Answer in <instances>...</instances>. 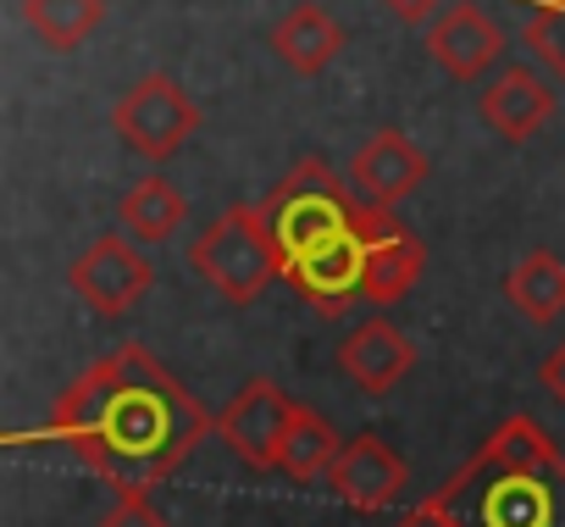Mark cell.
<instances>
[{
  "label": "cell",
  "mask_w": 565,
  "mask_h": 527,
  "mask_svg": "<svg viewBox=\"0 0 565 527\" xmlns=\"http://www.w3.org/2000/svg\"><path fill=\"white\" fill-rule=\"evenodd\" d=\"M361 250H366V301L372 306H399L427 273V250L394 217V205H361Z\"/></svg>",
  "instance_id": "cell-8"
},
{
  "label": "cell",
  "mask_w": 565,
  "mask_h": 527,
  "mask_svg": "<svg viewBox=\"0 0 565 527\" xmlns=\"http://www.w3.org/2000/svg\"><path fill=\"white\" fill-rule=\"evenodd\" d=\"M111 128H117V139H122L134 156L167 161V156H178V150L200 134V106H194V95H189L172 73H145V78H134V84L117 95Z\"/></svg>",
  "instance_id": "cell-5"
},
{
  "label": "cell",
  "mask_w": 565,
  "mask_h": 527,
  "mask_svg": "<svg viewBox=\"0 0 565 527\" xmlns=\"http://www.w3.org/2000/svg\"><path fill=\"white\" fill-rule=\"evenodd\" d=\"M23 23L45 51H78L106 23V0H23Z\"/></svg>",
  "instance_id": "cell-19"
},
{
  "label": "cell",
  "mask_w": 565,
  "mask_h": 527,
  "mask_svg": "<svg viewBox=\"0 0 565 527\" xmlns=\"http://www.w3.org/2000/svg\"><path fill=\"white\" fill-rule=\"evenodd\" d=\"M45 433L111 488H156L216 433V417L145 345H117L62 389Z\"/></svg>",
  "instance_id": "cell-1"
},
{
  "label": "cell",
  "mask_w": 565,
  "mask_h": 527,
  "mask_svg": "<svg viewBox=\"0 0 565 527\" xmlns=\"http://www.w3.org/2000/svg\"><path fill=\"white\" fill-rule=\"evenodd\" d=\"M433 499L455 527H565V455L532 417H504Z\"/></svg>",
  "instance_id": "cell-2"
},
{
  "label": "cell",
  "mask_w": 565,
  "mask_h": 527,
  "mask_svg": "<svg viewBox=\"0 0 565 527\" xmlns=\"http://www.w3.org/2000/svg\"><path fill=\"white\" fill-rule=\"evenodd\" d=\"M295 405L271 378H249L216 417V433L233 444V455L255 472H277V450H282V433L295 422Z\"/></svg>",
  "instance_id": "cell-7"
},
{
  "label": "cell",
  "mask_w": 565,
  "mask_h": 527,
  "mask_svg": "<svg viewBox=\"0 0 565 527\" xmlns=\"http://www.w3.org/2000/svg\"><path fill=\"white\" fill-rule=\"evenodd\" d=\"M526 45L565 84V0H537V7L526 12Z\"/></svg>",
  "instance_id": "cell-20"
},
{
  "label": "cell",
  "mask_w": 565,
  "mask_h": 527,
  "mask_svg": "<svg viewBox=\"0 0 565 527\" xmlns=\"http://www.w3.org/2000/svg\"><path fill=\"white\" fill-rule=\"evenodd\" d=\"M504 301L537 328L559 323L565 317V255L559 250H526L504 273Z\"/></svg>",
  "instance_id": "cell-16"
},
{
  "label": "cell",
  "mask_w": 565,
  "mask_h": 527,
  "mask_svg": "<svg viewBox=\"0 0 565 527\" xmlns=\"http://www.w3.org/2000/svg\"><path fill=\"white\" fill-rule=\"evenodd\" d=\"M559 95L543 73L532 67H504L482 95H477V117L504 139V145H526L532 134H543V123L554 117Z\"/></svg>",
  "instance_id": "cell-13"
},
{
  "label": "cell",
  "mask_w": 565,
  "mask_h": 527,
  "mask_svg": "<svg viewBox=\"0 0 565 527\" xmlns=\"http://www.w3.org/2000/svg\"><path fill=\"white\" fill-rule=\"evenodd\" d=\"M189 267L227 301V306H255L271 278H282V255L266 233L260 205H227L205 233L189 244Z\"/></svg>",
  "instance_id": "cell-4"
},
{
  "label": "cell",
  "mask_w": 565,
  "mask_h": 527,
  "mask_svg": "<svg viewBox=\"0 0 565 527\" xmlns=\"http://www.w3.org/2000/svg\"><path fill=\"white\" fill-rule=\"evenodd\" d=\"M100 527H167V516L156 510L150 488H117V505L100 516Z\"/></svg>",
  "instance_id": "cell-21"
},
{
  "label": "cell",
  "mask_w": 565,
  "mask_h": 527,
  "mask_svg": "<svg viewBox=\"0 0 565 527\" xmlns=\"http://www.w3.org/2000/svg\"><path fill=\"white\" fill-rule=\"evenodd\" d=\"M537 378H543L548 400H554V405H565V339L548 350V361H543V372H537Z\"/></svg>",
  "instance_id": "cell-24"
},
{
  "label": "cell",
  "mask_w": 565,
  "mask_h": 527,
  "mask_svg": "<svg viewBox=\"0 0 565 527\" xmlns=\"http://www.w3.org/2000/svg\"><path fill=\"white\" fill-rule=\"evenodd\" d=\"M394 527H455V516H449V510H444V505L427 494V499H422V505H411V510H405Z\"/></svg>",
  "instance_id": "cell-23"
},
{
  "label": "cell",
  "mask_w": 565,
  "mask_h": 527,
  "mask_svg": "<svg viewBox=\"0 0 565 527\" xmlns=\"http://www.w3.org/2000/svg\"><path fill=\"white\" fill-rule=\"evenodd\" d=\"M344 23L328 12V7H317V0H300V7H289L277 23H271V51H277V62L282 67H295L300 78H317V73H328L339 56H344Z\"/></svg>",
  "instance_id": "cell-15"
},
{
  "label": "cell",
  "mask_w": 565,
  "mask_h": 527,
  "mask_svg": "<svg viewBox=\"0 0 565 527\" xmlns=\"http://www.w3.org/2000/svg\"><path fill=\"white\" fill-rule=\"evenodd\" d=\"M350 183L366 205H399L427 183V156L416 139H405L399 128H377L355 161H350Z\"/></svg>",
  "instance_id": "cell-12"
},
{
  "label": "cell",
  "mask_w": 565,
  "mask_h": 527,
  "mask_svg": "<svg viewBox=\"0 0 565 527\" xmlns=\"http://www.w3.org/2000/svg\"><path fill=\"white\" fill-rule=\"evenodd\" d=\"M282 284H289L300 301H311V312L322 317H344V306L355 295H366V250H361V228L300 255V261H282Z\"/></svg>",
  "instance_id": "cell-10"
},
{
  "label": "cell",
  "mask_w": 565,
  "mask_h": 527,
  "mask_svg": "<svg viewBox=\"0 0 565 527\" xmlns=\"http://www.w3.org/2000/svg\"><path fill=\"white\" fill-rule=\"evenodd\" d=\"M427 56H433L449 78L477 84V78L504 56V29H499L482 7L460 0V7H444V12L427 23Z\"/></svg>",
  "instance_id": "cell-11"
},
{
  "label": "cell",
  "mask_w": 565,
  "mask_h": 527,
  "mask_svg": "<svg viewBox=\"0 0 565 527\" xmlns=\"http://www.w3.org/2000/svg\"><path fill=\"white\" fill-rule=\"evenodd\" d=\"M339 450H344L339 428H333L322 411L295 405V422H289V433H282V450H277V472H289L295 483H317V477L333 472Z\"/></svg>",
  "instance_id": "cell-18"
},
{
  "label": "cell",
  "mask_w": 565,
  "mask_h": 527,
  "mask_svg": "<svg viewBox=\"0 0 565 527\" xmlns=\"http://www.w3.org/2000/svg\"><path fill=\"white\" fill-rule=\"evenodd\" d=\"M383 12L394 23H433L444 12V0H383Z\"/></svg>",
  "instance_id": "cell-22"
},
{
  "label": "cell",
  "mask_w": 565,
  "mask_h": 527,
  "mask_svg": "<svg viewBox=\"0 0 565 527\" xmlns=\"http://www.w3.org/2000/svg\"><path fill=\"white\" fill-rule=\"evenodd\" d=\"M67 284H73V295L89 306V312H100V317H128L150 289H156V261L145 255V244L139 239H128V233H100L73 267H67Z\"/></svg>",
  "instance_id": "cell-6"
},
{
  "label": "cell",
  "mask_w": 565,
  "mask_h": 527,
  "mask_svg": "<svg viewBox=\"0 0 565 527\" xmlns=\"http://www.w3.org/2000/svg\"><path fill=\"white\" fill-rule=\"evenodd\" d=\"M361 205L366 200H355L350 183L333 178V167L322 156H311V161H300L289 178L260 200V217H266V233H271L277 255L300 261V255L355 233L361 228Z\"/></svg>",
  "instance_id": "cell-3"
},
{
  "label": "cell",
  "mask_w": 565,
  "mask_h": 527,
  "mask_svg": "<svg viewBox=\"0 0 565 527\" xmlns=\"http://www.w3.org/2000/svg\"><path fill=\"white\" fill-rule=\"evenodd\" d=\"M183 217H189V200H183V194H178V183H172V178H161V172L139 178V183L122 194V205H117L122 233H128V239H139L145 250H150V244H167V239L183 228Z\"/></svg>",
  "instance_id": "cell-17"
},
{
  "label": "cell",
  "mask_w": 565,
  "mask_h": 527,
  "mask_svg": "<svg viewBox=\"0 0 565 527\" xmlns=\"http://www.w3.org/2000/svg\"><path fill=\"white\" fill-rule=\"evenodd\" d=\"M405 483H411V466L399 461V450H394L383 433H355V439H344V450H339V461H333V472H328V488H333L350 510H361V516L399 505Z\"/></svg>",
  "instance_id": "cell-9"
},
{
  "label": "cell",
  "mask_w": 565,
  "mask_h": 527,
  "mask_svg": "<svg viewBox=\"0 0 565 527\" xmlns=\"http://www.w3.org/2000/svg\"><path fill=\"white\" fill-rule=\"evenodd\" d=\"M339 367H344V378H350L355 389L388 394V389H399V378L416 372V345H411L388 317H366V323L339 345Z\"/></svg>",
  "instance_id": "cell-14"
}]
</instances>
